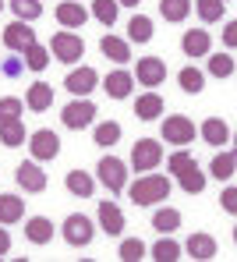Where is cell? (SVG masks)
<instances>
[{"instance_id": "6da1fadb", "label": "cell", "mask_w": 237, "mask_h": 262, "mask_svg": "<svg viewBox=\"0 0 237 262\" xmlns=\"http://www.w3.org/2000/svg\"><path fill=\"white\" fill-rule=\"evenodd\" d=\"M163 199H170V177L145 174L131 184V202H135V206H156V202H163Z\"/></svg>"}, {"instance_id": "7a4b0ae2", "label": "cell", "mask_w": 237, "mask_h": 262, "mask_svg": "<svg viewBox=\"0 0 237 262\" xmlns=\"http://www.w3.org/2000/svg\"><path fill=\"white\" fill-rule=\"evenodd\" d=\"M50 53H53L57 60H64V64H75V60L85 57V43H82V36H75V32H57V36L50 39Z\"/></svg>"}, {"instance_id": "3957f363", "label": "cell", "mask_w": 237, "mask_h": 262, "mask_svg": "<svg viewBox=\"0 0 237 262\" xmlns=\"http://www.w3.org/2000/svg\"><path fill=\"white\" fill-rule=\"evenodd\" d=\"M96 237V227L89 216H82V213H71V216L64 220V241L67 245H75V248H85V245H92Z\"/></svg>"}, {"instance_id": "277c9868", "label": "cell", "mask_w": 237, "mask_h": 262, "mask_svg": "<svg viewBox=\"0 0 237 262\" xmlns=\"http://www.w3.org/2000/svg\"><path fill=\"white\" fill-rule=\"evenodd\" d=\"M163 160V145L156 138H138L135 149H131V167L135 170H156Z\"/></svg>"}, {"instance_id": "5b68a950", "label": "cell", "mask_w": 237, "mask_h": 262, "mask_svg": "<svg viewBox=\"0 0 237 262\" xmlns=\"http://www.w3.org/2000/svg\"><path fill=\"white\" fill-rule=\"evenodd\" d=\"M29 149H32V160H57V152H60V138H57V131L50 128H39L29 135Z\"/></svg>"}, {"instance_id": "8992f818", "label": "cell", "mask_w": 237, "mask_h": 262, "mask_svg": "<svg viewBox=\"0 0 237 262\" xmlns=\"http://www.w3.org/2000/svg\"><path fill=\"white\" fill-rule=\"evenodd\" d=\"M60 121H64V128L82 131V128H89V124L96 121V106L89 103V99H75V103H67V106H64Z\"/></svg>"}, {"instance_id": "52a82bcc", "label": "cell", "mask_w": 237, "mask_h": 262, "mask_svg": "<svg viewBox=\"0 0 237 262\" xmlns=\"http://www.w3.org/2000/svg\"><path fill=\"white\" fill-rule=\"evenodd\" d=\"M99 181H103L113 195H121V191L128 188V167H124L117 156H106V160H99Z\"/></svg>"}, {"instance_id": "ba28073f", "label": "cell", "mask_w": 237, "mask_h": 262, "mask_svg": "<svg viewBox=\"0 0 237 262\" xmlns=\"http://www.w3.org/2000/svg\"><path fill=\"white\" fill-rule=\"evenodd\" d=\"M163 142H170V145H188V142H195V124H191L184 114L167 117L163 121Z\"/></svg>"}, {"instance_id": "9c48e42d", "label": "cell", "mask_w": 237, "mask_h": 262, "mask_svg": "<svg viewBox=\"0 0 237 262\" xmlns=\"http://www.w3.org/2000/svg\"><path fill=\"white\" fill-rule=\"evenodd\" d=\"M138 85H149V89H156V85H163V78H167V64L159 60V57H142L138 60V71L131 75Z\"/></svg>"}, {"instance_id": "30bf717a", "label": "cell", "mask_w": 237, "mask_h": 262, "mask_svg": "<svg viewBox=\"0 0 237 262\" xmlns=\"http://www.w3.org/2000/svg\"><path fill=\"white\" fill-rule=\"evenodd\" d=\"M36 43V32L25 25V21H11L7 29H4V46L7 50H14V53H25L29 46Z\"/></svg>"}, {"instance_id": "8fae6325", "label": "cell", "mask_w": 237, "mask_h": 262, "mask_svg": "<svg viewBox=\"0 0 237 262\" xmlns=\"http://www.w3.org/2000/svg\"><path fill=\"white\" fill-rule=\"evenodd\" d=\"M57 21H60L64 29H82V25L89 21V11H85L78 0H64V4H57Z\"/></svg>"}, {"instance_id": "7c38bea8", "label": "cell", "mask_w": 237, "mask_h": 262, "mask_svg": "<svg viewBox=\"0 0 237 262\" xmlns=\"http://www.w3.org/2000/svg\"><path fill=\"white\" fill-rule=\"evenodd\" d=\"M99 82V75H96V68H78V71H71L67 78H64V89L67 92H75V96H89Z\"/></svg>"}, {"instance_id": "4fadbf2b", "label": "cell", "mask_w": 237, "mask_h": 262, "mask_svg": "<svg viewBox=\"0 0 237 262\" xmlns=\"http://www.w3.org/2000/svg\"><path fill=\"white\" fill-rule=\"evenodd\" d=\"M14 177H18V184H21L25 191H32V195L46 191V170H39V163H21Z\"/></svg>"}, {"instance_id": "5bb4252c", "label": "cell", "mask_w": 237, "mask_h": 262, "mask_svg": "<svg viewBox=\"0 0 237 262\" xmlns=\"http://www.w3.org/2000/svg\"><path fill=\"white\" fill-rule=\"evenodd\" d=\"M25 106H29L32 114L50 110V106H53V85H46V82H32L29 92H25Z\"/></svg>"}, {"instance_id": "9a60e30c", "label": "cell", "mask_w": 237, "mask_h": 262, "mask_svg": "<svg viewBox=\"0 0 237 262\" xmlns=\"http://www.w3.org/2000/svg\"><path fill=\"white\" fill-rule=\"evenodd\" d=\"M99 227H103L110 237H121V234H124V213H121L113 202H99Z\"/></svg>"}, {"instance_id": "2e32d148", "label": "cell", "mask_w": 237, "mask_h": 262, "mask_svg": "<svg viewBox=\"0 0 237 262\" xmlns=\"http://www.w3.org/2000/svg\"><path fill=\"white\" fill-rule=\"evenodd\" d=\"M103 89H106L110 99H128L131 89H135V78H131V71H113V75H106Z\"/></svg>"}, {"instance_id": "e0dca14e", "label": "cell", "mask_w": 237, "mask_h": 262, "mask_svg": "<svg viewBox=\"0 0 237 262\" xmlns=\"http://www.w3.org/2000/svg\"><path fill=\"white\" fill-rule=\"evenodd\" d=\"M174 177L181 181V188H184L188 195H198V191L205 188V174L198 170V163H195V160H188V163H184V167H181Z\"/></svg>"}, {"instance_id": "ac0fdd59", "label": "cell", "mask_w": 237, "mask_h": 262, "mask_svg": "<svg viewBox=\"0 0 237 262\" xmlns=\"http://www.w3.org/2000/svg\"><path fill=\"white\" fill-rule=\"evenodd\" d=\"M181 46H184V53H188V57H205V53H209V46H212V39H209V32H205V29H188V32H184V39H181Z\"/></svg>"}, {"instance_id": "d6986e66", "label": "cell", "mask_w": 237, "mask_h": 262, "mask_svg": "<svg viewBox=\"0 0 237 262\" xmlns=\"http://www.w3.org/2000/svg\"><path fill=\"white\" fill-rule=\"evenodd\" d=\"M99 50H103L113 64H128V60H131V46L124 43V39H117V36H103V39H99Z\"/></svg>"}, {"instance_id": "ffe728a7", "label": "cell", "mask_w": 237, "mask_h": 262, "mask_svg": "<svg viewBox=\"0 0 237 262\" xmlns=\"http://www.w3.org/2000/svg\"><path fill=\"white\" fill-rule=\"evenodd\" d=\"M188 255L198 259V262H209L216 255V241H212L209 234H191L188 237Z\"/></svg>"}, {"instance_id": "44dd1931", "label": "cell", "mask_w": 237, "mask_h": 262, "mask_svg": "<svg viewBox=\"0 0 237 262\" xmlns=\"http://www.w3.org/2000/svg\"><path fill=\"white\" fill-rule=\"evenodd\" d=\"M159 114H163V99H159L156 92L138 96V103H135V117H138V121H156Z\"/></svg>"}, {"instance_id": "7402d4cb", "label": "cell", "mask_w": 237, "mask_h": 262, "mask_svg": "<svg viewBox=\"0 0 237 262\" xmlns=\"http://www.w3.org/2000/svg\"><path fill=\"white\" fill-rule=\"evenodd\" d=\"M64 184H67V191L78 195V199H92V191H96V181L85 174V170H71Z\"/></svg>"}, {"instance_id": "603a6c76", "label": "cell", "mask_w": 237, "mask_h": 262, "mask_svg": "<svg viewBox=\"0 0 237 262\" xmlns=\"http://www.w3.org/2000/svg\"><path fill=\"white\" fill-rule=\"evenodd\" d=\"M25 237L32 241V245H46L50 237H53V223L46 216H32L25 223Z\"/></svg>"}, {"instance_id": "cb8c5ba5", "label": "cell", "mask_w": 237, "mask_h": 262, "mask_svg": "<svg viewBox=\"0 0 237 262\" xmlns=\"http://www.w3.org/2000/svg\"><path fill=\"white\" fill-rule=\"evenodd\" d=\"M21 216H25V199L0 195V223H18Z\"/></svg>"}, {"instance_id": "d4e9b609", "label": "cell", "mask_w": 237, "mask_h": 262, "mask_svg": "<svg viewBox=\"0 0 237 262\" xmlns=\"http://www.w3.org/2000/svg\"><path fill=\"white\" fill-rule=\"evenodd\" d=\"M21 64H25L29 71H46V68H50V50H46V46H39V43H32L25 53H21Z\"/></svg>"}, {"instance_id": "484cf974", "label": "cell", "mask_w": 237, "mask_h": 262, "mask_svg": "<svg viewBox=\"0 0 237 262\" xmlns=\"http://www.w3.org/2000/svg\"><path fill=\"white\" fill-rule=\"evenodd\" d=\"M202 138H205L209 145H223V142L230 138V128H227L220 117H209V121L202 124Z\"/></svg>"}, {"instance_id": "4316f807", "label": "cell", "mask_w": 237, "mask_h": 262, "mask_svg": "<svg viewBox=\"0 0 237 262\" xmlns=\"http://www.w3.org/2000/svg\"><path fill=\"white\" fill-rule=\"evenodd\" d=\"M159 14L167 21H184L191 14V0H159Z\"/></svg>"}, {"instance_id": "83f0119b", "label": "cell", "mask_w": 237, "mask_h": 262, "mask_svg": "<svg viewBox=\"0 0 237 262\" xmlns=\"http://www.w3.org/2000/svg\"><path fill=\"white\" fill-rule=\"evenodd\" d=\"M152 227H156L159 234H174V230L181 227V213H177V209H170V206H167V209H156Z\"/></svg>"}, {"instance_id": "f1b7e54d", "label": "cell", "mask_w": 237, "mask_h": 262, "mask_svg": "<svg viewBox=\"0 0 237 262\" xmlns=\"http://www.w3.org/2000/svg\"><path fill=\"white\" fill-rule=\"evenodd\" d=\"M177 82H181V89H184V92H191V96H198V92L205 89V75H202L198 68H181Z\"/></svg>"}, {"instance_id": "f546056e", "label": "cell", "mask_w": 237, "mask_h": 262, "mask_svg": "<svg viewBox=\"0 0 237 262\" xmlns=\"http://www.w3.org/2000/svg\"><path fill=\"white\" fill-rule=\"evenodd\" d=\"M0 142H4L7 149H18V145L25 142V124H21V121H7V124H0Z\"/></svg>"}, {"instance_id": "4dcf8cb0", "label": "cell", "mask_w": 237, "mask_h": 262, "mask_svg": "<svg viewBox=\"0 0 237 262\" xmlns=\"http://www.w3.org/2000/svg\"><path fill=\"white\" fill-rule=\"evenodd\" d=\"M128 39H131V43H149V39H152V21H149L145 14H135V18H131Z\"/></svg>"}, {"instance_id": "1f68e13d", "label": "cell", "mask_w": 237, "mask_h": 262, "mask_svg": "<svg viewBox=\"0 0 237 262\" xmlns=\"http://www.w3.org/2000/svg\"><path fill=\"white\" fill-rule=\"evenodd\" d=\"M11 11L18 14V21H36L43 14V4L39 0H11Z\"/></svg>"}, {"instance_id": "d6a6232c", "label": "cell", "mask_w": 237, "mask_h": 262, "mask_svg": "<svg viewBox=\"0 0 237 262\" xmlns=\"http://www.w3.org/2000/svg\"><path fill=\"white\" fill-rule=\"evenodd\" d=\"M117 7H121L117 0H92V14H96V21H103V25L110 29V25L117 21Z\"/></svg>"}, {"instance_id": "836d02e7", "label": "cell", "mask_w": 237, "mask_h": 262, "mask_svg": "<svg viewBox=\"0 0 237 262\" xmlns=\"http://www.w3.org/2000/svg\"><path fill=\"white\" fill-rule=\"evenodd\" d=\"M117 142H121V124L117 121L96 124V145H117Z\"/></svg>"}, {"instance_id": "e575fe53", "label": "cell", "mask_w": 237, "mask_h": 262, "mask_svg": "<svg viewBox=\"0 0 237 262\" xmlns=\"http://www.w3.org/2000/svg\"><path fill=\"white\" fill-rule=\"evenodd\" d=\"M234 57L230 53H216V57H209V75H216V78H230L234 75Z\"/></svg>"}, {"instance_id": "d590c367", "label": "cell", "mask_w": 237, "mask_h": 262, "mask_svg": "<svg viewBox=\"0 0 237 262\" xmlns=\"http://www.w3.org/2000/svg\"><path fill=\"white\" fill-rule=\"evenodd\" d=\"M152 259H159V262H177V259H181V245H177V241H170V237H163V241H156Z\"/></svg>"}, {"instance_id": "8d00e7d4", "label": "cell", "mask_w": 237, "mask_h": 262, "mask_svg": "<svg viewBox=\"0 0 237 262\" xmlns=\"http://www.w3.org/2000/svg\"><path fill=\"white\" fill-rule=\"evenodd\" d=\"M195 7H198V18L202 21H220L223 18V0H195Z\"/></svg>"}, {"instance_id": "74e56055", "label": "cell", "mask_w": 237, "mask_h": 262, "mask_svg": "<svg viewBox=\"0 0 237 262\" xmlns=\"http://www.w3.org/2000/svg\"><path fill=\"white\" fill-rule=\"evenodd\" d=\"M21 110H25L21 99H14V96L0 99V124H7V121H21Z\"/></svg>"}, {"instance_id": "f35d334b", "label": "cell", "mask_w": 237, "mask_h": 262, "mask_svg": "<svg viewBox=\"0 0 237 262\" xmlns=\"http://www.w3.org/2000/svg\"><path fill=\"white\" fill-rule=\"evenodd\" d=\"M234 167H237L234 152H220V156L212 160V177H220V181H227V177H234Z\"/></svg>"}, {"instance_id": "ab89813d", "label": "cell", "mask_w": 237, "mask_h": 262, "mask_svg": "<svg viewBox=\"0 0 237 262\" xmlns=\"http://www.w3.org/2000/svg\"><path fill=\"white\" fill-rule=\"evenodd\" d=\"M124 262H142L145 259V245L138 237H128V241H121V252H117Z\"/></svg>"}, {"instance_id": "60d3db41", "label": "cell", "mask_w": 237, "mask_h": 262, "mask_svg": "<svg viewBox=\"0 0 237 262\" xmlns=\"http://www.w3.org/2000/svg\"><path fill=\"white\" fill-rule=\"evenodd\" d=\"M21 68H25V64H21L18 57H11V60H0V71H4L7 78H18V75H21Z\"/></svg>"}, {"instance_id": "b9f144b4", "label": "cell", "mask_w": 237, "mask_h": 262, "mask_svg": "<svg viewBox=\"0 0 237 262\" xmlns=\"http://www.w3.org/2000/svg\"><path fill=\"white\" fill-rule=\"evenodd\" d=\"M220 202H223L227 213H237V191H234V188H227V191L220 195Z\"/></svg>"}, {"instance_id": "7bdbcfd3", "label": "cell", "mask_w": 237, "mask_h": 262, "mask_svg": "<svg viewBox=\"0 0 237 262\" xmlns=\"http://www.w3.org/2000/svg\"><path fill=\"white\" fill-rule=\"evenodd\" d=\"M223 43L234 50L237 46V21H227V29H223Z\"/></svg>"}, {"instance_id": "ee69618b", "label": "cell", "mask_w": 237, "mask_h": 262, "mask_svg": "<svg viewBox=\"0 0 237 262\" xmlns=\"http://www.w3.org/2000/svg\"><path fill=\"white\" fill-rule=\"evenodd\" d=\"M188 160H191V156H188V152H184V149H181V152H174V156H170V170L177 174V170H181V167H184Z\"/></svg>"}, {"instance_id": "f6af8a7d", "label": "cell", "mask_w": 237, "mask_h": 262, "mask_svg": "<svg viewBox=\"0 0 237 262\" xmlns=\"http://www.w3.org/2000/svg\"><path fill=\"white\" fill-rule=\"evenodd\" d=\"M11 252V237H7V230L0 227V255H7Z\"/></svg>"}, {"instance_id": "bcb514c9", "label": "cell", "mask_w": 237, "mask_h": 262, "mask_svg": "<svg viewBox=\"0 0 237 262\" xmlns=\"http://www.w3.org/2000/svg\"><path fill=\"white\" fill-rule=\"evenodd\" d=\"M117 4H124V7H138L142 0H117Z\"/></svg>"}, {"instance_id": "7dc6e473", "label": "cell", "mask_w": 237, "mask_h": 262, "mask_svg": "<svg viewBox=\"0 0 237 262\" xmlns=\"http://www.w3.org/2000/svg\"><path fill=\"white\" fill-rule=\"evenodd\" d=\"M0 11H4V0H0Z\"/></svg>"}, {"instance_id": "c3c4849f", "label": "cell", "mask_w": 237, "mask_h": 262, "mask_svg": "<svg viewBox=\"0 0 237 262\" xmlns=\"http://www.w3.org/2000/svg\"><path fill=\"white\" fill-rule=\"evenodd\" d=\"M223 4H230V0H223Z\"/></svg>"}]
</instances>
